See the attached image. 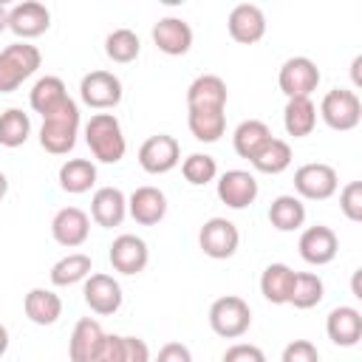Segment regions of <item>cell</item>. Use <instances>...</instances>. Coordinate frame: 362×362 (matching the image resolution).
I'll return each mask as SVG.
<instances>
[{
    "mask_svg": "<svg viewBox=\"0 0 362 362\" xmlns=\"http://www.w3.org/2000/svg\"><path fill=\"white\" fill-rule=\"evenodd\" d=\"M85 141L93 158L102 164H119L127 153V139L113 113H93L85 124Z\"/></svg>",
    "mask_w": 362,
    "mask_h": 362,
    "instance_id": "obj_1",
    "label": "cell"
},
{
    "mask_svg": "<svg viewBox=\"0 0 362 362\" xmlns=\"http://www.w3.org/2000/svg\"><path fill=\"white\" fill-rule=\"evenodd\" d=\"M76 136H79V107L74 99H68L57 113L42 119V127H40L42 150H48L54 156H65L74 150Z\"/></svg>",
    "mask_w": 362,
    "mask_h": 362,
    "instance_id": "obj_2",
    "label": "cell"
},
{
    "mask_svg": "<svg viewBox=\"0 0 362 362\" xmlns=\"http://www.w3.org/2000/svg\"><path fill=\"white\" fill-rule=\"evenodd\" d=\"M42 54L31 42H11L0 51V93H14L28 76L37 74Z\"/></svg>",
    "mask_w": 362,
    "mask_h": 362,
    "instance_id": "obj_3",
    "label": "cell"
},
{
    "mask_svg": "<svg viewBox=\"0 0 362 362\" xmlns=\"http://www.w3.org/2000/svg\"><path fill=\"white\" fill-rule=\"evenodd\" d=\"M252 325V308L243 297L226 294L209 305V328L223 339H238Z\"/></svg>",
    "mask_w": 362,
    "mask_h": 362,
    "instance_id": "obj_4",
    "label": "cell"
},
{
    "mask_svg": "<svg viewBox=\"0 0 362 362\" xmlns=\"http://www.w3.org/2000/svg\"><path fill=\"white\" fill-rule=\"evenodd\" d=\"M320 79H322V74H320L317 62L308 59V57L286 59L280 65V74H277V85L286 93V99H311Z\"/></svg>",
    "mask_w": 362,
    "mask_h": 362,
    "instance_id": "obj_5",
    "label": "cell"
},
{
    "mask_svg": "<svg viewBox=\"0 0 362 362\" xmlns=\"http://www.w3.org/2000/svg\"><path fill=\"white\" fill-rule=\"evenodd\" d=\"M320 116L322 122L331 127V130H339V133H348L354 130L359 122H362V102L354 90H345V88H334L322 96L320 102Z\"/></svg>",
    "mask_w": 362,
    "mask_h": 362,
    "instance_id": "obj_6",
    "label": "cell"
},
{
    "mask_svg": "<svg viewBox=\"0 0 362 362\" xmlns=\"http://www.w3.org/2000/svg\"><path fill=\"white\" fill-rule=\"evenodd\" d=\"M339 187V178H337V170L331 164H322V161H308L303 167L294 170V189H297V198L303 201H328Z\"/></svg>",
    "mask_w": 362,
    "mask_h": 362,
    "instance_id": "obj_7",
    "label": "cell"
},
{
    "mask_svg": "<svg viewBox=\"0 0 362 362\" xmlns=\"http://www.w3.org/2000/svg\"><path fill=\"white\" fill-rule=\"evenodd\" d=\"M122 79L110 71H90L79 82V99L93 110H110L122 102Z\"/></svg>",
    "mask_w": 362,
    "mask_h": 362,
    "instance_id": "obj_8",
    "label": "cell"
},
{
    "mask_svg": "<svg viewBox=\"0 0 362 362\" xmlns=\"http://www.w3.org/2000/svg\"><path fill=\"white\" fill-rule=\"evenodd\" d=\"M178 161H181V147H178L175 136H170V133L150 136L139 147V164L150 175H164V173L175 170Z\"/></svg>",
    "mask_w": 362,
    "mask_h": 362,
    "instance_id": "obj_9",
    "label": "cell"
},
{
    "mask_svg": "<svg viewBox=\"0 0 362 362\" xmlns=\"http://www.w3.org/2000/svg\"><path fill=\"white\" fill-rule=\"evenodd\" d=\"M198 246L204 249L206 257H212V260H226V257H232V255L238 252V246H240V232H238V226H235L232 221H226V218H209V221L201 226V232H198Z\"/></svg>",
    "mask_w": 362,
    "mask_h": 362,
    "instance_id": "obj_10",
    "label": "cell"
},
{
    "mask_svg": "<svg viewBox=\"0 0 362 362\" xmlns=\"http://www.w3.org/2000/svg\"><path fill=\"white\" fill-rule=\"evenodd\" d=\"M297 249H300V257L311 266H328L337 252H339V240H337V232L325 223H314L308 229H303L300 240H297Z\"/></svg>",
    "mask_w": 362,
    "mask_h": 362,
    "instance_id": "obj_11",
    "label": "cell"
},
{
    "mask_svg": "<svg viewBox=\"0 0 362 362\" xmlns=\"http://www.w3.org/2000/svg\"><path fill=\"white\" fill-rule=\"evenodd\" d=\"M82 294H85L88 308H90L93 314H102V317L116 314V311L122 308V300H124L119 280H116V277H110V274H105V272L90 274V277L85 280Z\"/></svg>",
    "mask_w": 362,
    "mask_h": 362,
    "instance_id": "obj_12",
    "label": "cell"
},
{
    "mask_svg": "<svg viewBox=\"0 0 362 362\" xmlns=\"http://www.w3.org/2000/svg\"><path fill=\"white\" fill-rule=\"evenodd\" d=\"M226 28H229V37L240 45H255L263 40L266 34V14L260 6L255 3H238L229 17H226Z\"/></svg>",
    "mask_w": 362,
    "mask_h": 362,
    "instance_id": "obj_13",
    "label": "cell"
},
{
    "mask_svg": "<svg viewBox=\"0 0 362 362\" xmlns=\"http://www.w3.org/2000/svg\"><path fill=\"white\" fill-rule=\"evenodd\" d=\"M260 187L257 178L249 170H226L218 178V198L221 204H226L229 209H246L255 204Z\"/></svg>",
    "mask_w": 362,
    "mask_h": 362,
    "instance_id": "obj_14",
    "label": "cell"
},
{
    "mask_svg": "<svg viewBox=\"0 0 362 362\" xmlns=\"http://www.w3.org/2000/svg\"><path fill=\"white\" fill-rule=\"evenodd\" d=\"M107 257L119 274H141L150 263V249L139 235H119L110 243Z\"/></svg>",
    "mask_w": 362,
    "mask_h": 362,
    "instance_id": "obj_15",
    "label": "cell"
},
{
    "mask_svg": "<svg viewBox=\"0 0 362 362\" xmlns=\"http://www.w3.org/2000/svg\"><path fill=\"white\" fill-rule=\"evenodd\" d=\"M51 25V11L37 0H23L8 8V28L25 42L31 37L45 34Z\"/></svg>",
    "mask_w": 362,
    "mask_h": 362,
    "instance_id": "obj_16",
    "label": "cell"
},
{
    "mask_svg": "<svg viewBox=\"0 0 362 362\" xmlns=\"http://www.w3.org/2000/svg\"><path fill=\"white\" fill-rule=\"evenodd\" d=\"M51 235L59 246L65 249H76L88 240L90 235V218L79 209V206H62L54 221H51Z\"/></svg>",
    "mask_w": 362,
    "mask_h": 362,
    "instance_id": "obj_17",
    "label": "cell"
},
{
    "mask_svg": "<svg viewBox=\"0 0 362 362\" xmlns=\"http://www.w3.org/2000/svg\"><path fill=\"white\" fill-rule=\"evenodd\" d=\"M153 42L167 57H184L192 48V28L181 17H161L153 25Z\"/></svg>",
    "mask_w": 362,
    "mask_h": 362,
    "instance_id": "obj_18",
    "label": "cell"
},
{
    "mask_svg": "<svg viewBox=\"0 0 362 362\" xmlns=\"http://www.w3.org/2000/svg\"><path fill=\"white\" fill-rule=\"evenodd\" d=\"M127 215L141 226H156L167 215V195L158 187H136L127 198Z\"/></svg>",
    "mask_w": 362,
    "mask_h": 362,
    "instance_id": "obj_19",
    "label": "cell"
},
{
    "mask_svg": "<svg viewBox=\"0 0 362 362\" xmlns=\"http://www.w3.org/2000/svg\"><path fill=\"white\" fill-rule=\"evenodd\" d=\"M325 334L339 348H354L362 339V314L354 305H337L325 317Z\"/></svg>",
    "mask_w": 362,
    "mask_h": 362,
    "instance_id": "obj_20",
    "label": "cell"
},
{
    "mask_svg": "<svg viewBox=\"0 0 362 362\" xmlns=\"http://www.w3.org/2000/svg\"><path fill=\"white\" fill-rule=\"evenodd\" d=\"M127 215V195L119 189V187H99L90 198V218L105 226V229H113V226H122Z\"/></svg>",
    "mask_w": 362,
    "mask_h": 362,
    "instance_id": "obj_21",
    "label": "cell"
},
{
    "mask_svg": "<svg viewBox=\"0 0 362 362\" xmlns=\"http://www.w3.org/2000/svg\"><path fill=\"white\" fill-rule=\"evenodd\" d=\"M226 99H229L226 82L215 74H201L187 88V110L189 107H221V110H226Z\"/></svg>",
    "mask_w": 362,
    "mask_h": 362,
    "instance_id": "obj_22",
    "label": "cell"
},
{
    "mask_svg": "<svg viewBox=\"0 0 362 362\" xmlns=\"http://www.w3.org/2000/svg\"><path fill=\"white\" fill-rule=\"evenodd\" d=\"M102 337H105V331L93 317L76 320L71 339H68V359L71 362H93V354H96Z\"/></svg>",
    "mask_w": 362,
    "mask_h": 362,
    "instance_id": "obj_23",
    "label": "cell"
},
{
    "mask_svg": "<svg viewBox=\"0 0 362 362\" xmlns=\"http://www.w3.org/2000/svg\"><path fill=\"white\" fill-rule=\"evenodd\" d=\"M68 99H71L68 96V88H65V82L59 76H42V79H37L34 88H31V93H28L31 110L40 113L42 119L51 116V113H57Z\"/></svg>",
    "mask_w": 362,
    "mask_h": 362,
    "instance_id": "obj_24",
    "label": "cell"
},
{
    "mask_svg": "<svg viewBox=\"0 0 362 362\" xmlns=\"http://www.w3.org/2000/svg\"><path fill=\"white\" fill-rule=\"evenodd\" d=\"M187 127L198 141L215 144L226 133V113L221 107H189Z\"/></svg>",
    "mask_w": 362,
    "mask_h": 362,
    "instance_id": "obj_25",
    "label": "cell"
},
{
    "mask_svg": "<svg viewBox=\"0 0 362 362\" xmlns=\"http://www.w3.org/2000/svg\"><path fill=\"white\" fill-rule=\"evenodd\" d=\"M294 269L286 263H269L260 274V294L272 303V305H286L291 297V286H294Z\"/></svg>",
    "mask_w": 362,
    "mask_h": 362,
    "instance_id": "obj_26",
    "label": "cell"
},
{
    "mask_svg": "<svg viewBox=\"0 0 362 362\" xmlns=\"http://www.w3.org/2000/svg\"><path fill=\"white\" fill-rule=\"evenodd\" d=\"M23 311L34 325H54L62 317V300L51 288H31L23 300Z\"/></svg>",
    "mask_w": 362,
    "mask_h": 362,
    "instance_id": "obj_27",
    "label": "cell"
},
{
    "mask_svg": "<svg viewBox=\"0 0 362 362\" xmlns=\"http://www.w3.org/2000/svg\"><path fill=\"white\" fill-rule=\"evenodd\" d=\"M283 127L294 139H305L317 127V107L311 99H288L283 107Z\"/></svg>",
    "mask_w": 362,
    "mask_h": 362,
    "instance_id": "obj_28",
    "label": "cell"
},
{
    "mask_svg": "<svg viewBox=\"0 0 362 362\" xmlns=\"http://www.w3.org/2000/svg\"><path fill=\"white\" fill-rule=\"evenodd\" d=\"M291 144L286 139H269L255 156H252V167L257 173H266V175H280L283 170L291 167Z\"/></svg>",
    "mask_w": 362,
    "mask_h": 362,
    "instance_id": "obj_29",
    "label": "cell"
},
{
    "mask_svg": "<svg viewBox=\"0 0 362 362\" xmlns=\"http://www.w3.org/2000/svg\"><path fill=\"white\" fill-rule=\"evenodd\" d=\"M269 223L277 232H297L305 223V204L297 195H277L269 206Z\"/></svg>",
    "mask_w": 362,
    "mask_h": 362,
    "instance_id": "obj_30",
    "label": "cell"
},
{
    "mask_svg": "<svg viewBox=\"0 0 362 362\" xmlns=\"http://www.w3.org/2000/svg\"><path fill=\"white\" fill-rule=\"evenodd\" d=\"M90 269H93L90 255H85V252H71V255L59 257V260L51 266L48 277H51L54 286H74V283H85V280L90 277Z\"/></svg>",
    "mask_w": 362,
    "mask_h": 362,
    "instance_id": "obj_31",
    "label": "cell"
},
{
    "mask_svg": "<svg viewBox=\"0 0 362 362\" xmlns=\"http://www.w3.org/2000/svg\"><path fill=\"white\" fill-rule=\"evenodd\" d=\"M269 139H272V130H269L266 122H260V119H246V122H240V124L235 127V133H232V147H235V153H238L240 158H249V161H252V156H255Z\"/></svg>",
    "mask_w": 362,
    "mask_h": 362,
    "instance_id": "obj_32",
    "label": "cell"
},
{
    "mask_svg": "<svg viewBox=\"0 0 362 362\" xmlns=\"http://www.w3.org/2000/svg\"><path fill=\"white\" fill-rule=\"evenodd\" d=\"M59 187L71 195H82L96 184V164L88 158H68L59 167Z\"/></svg>",
    "mask_w": 362,
    "mask_h": 362,
    "instance_id": "obj_33",
    "label": "cell"
},
{
    "mask_svg": "<svg viewBox=\"0 0 362 362\" xmlns=\"http://www.w3.org/2000/svg\"><path fill=\"white\" fill-rule=\"evenodd\" d=\"M325 297V283L320 274L314 272H297L294 274V286H291V297H288V305L300 308V311H308L314 305H320Z\"/></svg>",
    "mask_w": 362,
    "mask_h": 362,
    "instance_id": "obj_34",
    "label": "cell"
},
{
    "mask_svg": "<svg viewBox=\"0 0 362 362\" xmlns=\"http://www.w3.org/2000/svg\"><path fill=\"white\" fill-rule=\"evenodd\" d=\"M31 136V119L20 107H8L0 113V144L3 147H20Z\"/></svg>",
    "mask_w": 362,
    "mask_h": 362,
    "instance_id": "obj_35",
    "label": "cell"
},
{
    "mask_svg": "<svg viewBox=\"0 0 362 362\" xmlns=\"http://www.w3.org/2000/svg\"><path fill=\"white\" fill-rule=\"evenodd\" d=\"M139 51H141V40H139V34L130 31V28H116V31H110L107 40H105V54H107L113 62H119V65L133 62V59L139 57Z\"/></svg>",
    "mask_w": 362,
    "mask_h": 362,
    "instance_id": "obj_36",
    "label": "cell"
},
{
    "mask_svg": "<svg viewBox=\"0 0 362 362\" xmlns=\"http://www.w3.org/2000/svg\"><path fill=\"white\" fill-rule=\"evenodd\" d=\"M181 175L187 178V184L192 187H204L209 181L218 178V161L206 153H192L181 161Z\"/></svg>",
    "mask_w": 362,
    "mask_h": 362,
    "instance_id": "obj_37",
    "label": "cell"
},
{
    "mask_svg": "<svg viewBox=\"0 0 362 362\" xmlns=\"http://www.w3.org/2000/svg\"><path fill=\"white\" fill-rule=\"evenodd\" d=\"M339 209L348 221L359 223L362 221V181H351L339 192Z\"/></svg>",
    "mask_w": 362,
    "mask_h": 362,
    "instance_id": "obj_38",
    "label": "cell"
},
{
    "mask_svg": "<svg viewBox=\"0 0 362 362\" xmlns=\"http://www.w3.org/2000/svg\"><path fill=\"white\" fill-rule=\"evenodd\" d=\"M280 362H320V351L308 339H294V342H288L283 348Z\"/></svg>",
    "mask_w": 362,
    "mask_h": 362,
    "instance_id": "obj_39",
    "label": "cell"
},
{
    "mask_svg": "<svg viewBox=\"0 0 362 362\" xmlns=\"http://www.w3.org/2000/svg\"><path fill=\"white\" fill-rule=\"evenodd\" d=\"M124 356V337L122 334H105L96 354H93V362H122Z\"/></svg>",
    "mask_w": 362,
    "mask_h": 362,
    "instance_id": "obj_40",
    "label": "cell"
},
{
    "mask_svg": "<svg viewBox=\"0 0 362 362\" xmlns=\"http://www.w3.org/2000/svg\"><path fill=\"white\" fill-rule=\"evenodd\" d=\"M223 362H266V354L252 342H235L232 348H226Z\"/></svg>",
    "mask_w": 362,
    "mask_h": 362,
    "instance_id": "obj_41",
    "label": "cell"
},
{
    "mask_svg": "<svg viewBox=\"0 0 362 362\" xmlns=\"http://www.w3.org/2000/svg\"><path fill=\"white\" fill-rule=\"evenodd\" d=\"M122 362H153L147 342L141 337H124V356H122Z\"/></svg>",
    "mask_w": 362,
    "mask_h": 362,
    "instance_id": "obj_42",
    "label": "cell"
},
{
    "mask_svg": "<svg viewBox=\"0 0 362 362\" xmlns=\"http://www.w3.org/2000/svg\"><path fill=\"white\" fill-rule=\"evenodd\" d=\"M153 362H192V354L184 342H167V345L158 348Z\"/></svg>",
    "mask_w": 362,
    "mask_h": 362,
    "instance_id": "obj_43",
    "label": "cell"
},
{
    "mask_svg": "<svg viewBox=\"0 0 362 362\" xmlns=\"http://www.w3.org/2000/svg\"><path fill=\"white\" fill-rule=\"evenodd\" d=\"M359 68H362V57H354V62H351V76H354V85H356V88L362 85V74H359Z\"/></svg>",
    "mask_w": 362,
    "mask_h": 362,
    "instance_id": "obj_44",
    "label": "cell"
},
{
    "mask_svg": "<svg viewBox=\"0 0 362 362\" xmlns=\"http://www.w3.org/2000/svg\"><path fill=\"white\" fill-rule=\"evenodd\" d=\"M8 351V328L0 322V356Z\"/></svg>",
    "mask_w": 362,
    "mask_h": 362,
    "instance_id": "obj_45",
    "label": "cell"
},
{
    "mask_svg": "<svg viewBox=\"0 0 362 362\" xmlns=\"http://www.w3.org/2000/svg\"><path fill=\"white\" fill-rule=\"evenodd\" d=\"M6 28H8V8L0 3V34H3Z\"/></svg>",
    "mask_w": 362,
    "mask_h": 362,
    "instance_id": "obj_46",
    "label": "cell"
},
{
    "mask_svg": "<svg viewBox=\"0 0 362 362\" xmlns=\"http://www.w3.org/2000/svg\"><path fill=\"white\" fill-rule=\"evenodd\" d=\"M6 192H8V178H6L3 173H0V201L6 198Z\"/></svg>",
    "mask_w": 362,
    "mask_h": 362,
    "instance_id": "obj_47",
    "label": "cell"
}]
</instances>
